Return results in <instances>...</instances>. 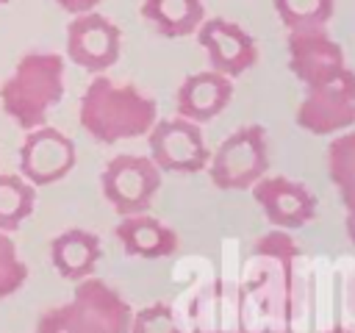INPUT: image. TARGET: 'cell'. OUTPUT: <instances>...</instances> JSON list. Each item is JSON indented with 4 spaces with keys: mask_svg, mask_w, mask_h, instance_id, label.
Returning a JSON list of instances; mask_svg holds the SVG:
<instances>
[{
    "mask_svg": "<svg viewBox=\"0 0 355 333\" xmlns=\"http://www.w3.org/2000/svg\"><path fill=\"white\" fill-rule=\"evenodd\" d=\"M155 119L158 105L150 94L139 92L133 83H114L105 75H94L78 103L80 128L100 144L147 136Z\"/></svg>",
    "mask_w": 355,
    "mask_h": 333,
    "instance_id": "cell-1",
    "label": "cell"
},
{
    "mask_svg": "<svg viewBox=\"0 0 355 333\" xmlns=\"http://www.w3.org/2000/svg\"><path fill=\"white\" fill-rule=\"evenodd\" d=\"M64 97V58L50 50L25 53L0 83L3 114L25 133L42 128Z\"/></svg>",
    "mask_w": 355,
    "mask_h": 333,
    "instance_id": "cell-2",
    "label": "cell"
},
{
    "mask_svg": "<svg viewBox=\"0 0 355 333\" xmlns=\"http://www.w3.org/2000/svg\"><path fill=\"white\" fill-rule=\"evenodd\" d=\"M133 319L130 302L103 278H83L75 283L64 305L44 311L36 333H128Z\"/></svg>",
    "mask_w": 355,
    "mask_h": 333,
    "instance_id": "cell-3",
    "label": "cell"
},
{
    "mask_svg": "<svg viewBox=\"0 0 355 333\" xmlns=\"http://www.w3.org/2000/svg\"><path fill=\"white\" fill-rule=\"evenodd\" d=\"M211 183L222 191H244L258 183L269 169V142L261 125L233 130L208 161Z\"/></svg>",
    "mask_w": 355,
    "mask_h": 333,
    "instance_id": "cell-4",
    "label": "cell"
},
{
    "mask_svg": "<svg viewBox=\"0 0 355 333\" xmlns=\"http://www.w3.org/2000/svg\"><path fill=\"white\" fill-rule=\"evenodd\" d=\"M100 189L119 216L144 214L161 189V169L153 164L150 155L122 153L103 166Z\"/></svg>",
    "mask_w": 355,
    "mask_h": 333,
    "instance_id": "cell-5",
    "label": "cell"
},
{
    "mask_svg": "<svg viewBox=\"0 0 355 333\" xmlns=\"http://www.w3.org/2000/svg\"><path fill=\"white\" fill-rule=\"evenodd\" d=\"M294 119L313 136H336L349 130L355 125V72L347 67L338 78L308 86Z\"/></svg>",
    "mask_w": 355,
    "mask_h": 333,
    "instance_id": "cell-6",
    "label": "cell"
},
{
    "mask_svg": "<svg viewBox=\"0 0 355 333\" xmlns=\"http://www.w3.org/2000/svg\"><path fill=\"white\" fill-rule=\"evenodd\" d=\"M147 147H150L153 164L161 172L194 175V172H202L211 161L200 125L183 117L155 119V125L147 133Z\"/></svg>",
    "mask_w": 355,
    "mask_h": 333,
    "instance_id": "cell-7",
    "label": "cell"
},
{
    "mask_svg": "<svg viewBox=\"0 0 355 333\" xmlns=\"http://www.w3.org/2000/svg\"><path fill=\"white\" fill-rule=\"evenodd\" d=\"M67 56L75 67L103 75L122 56V31L100 11L75 14L67 25Z\"/></svg>",
    "mask_w": 355,
    "mask_h": 333,
    "instance_id": "cell-8",
    "label": "cell"
},
{
    "mask_svg": "<svg viewBox=\"0 0 355 333\" xmlns=\"http://www.w3.org/2000/svg\"><path fill=\"white\" fill-rule=\"evenodd\" d=\"M288 69L308 89L338 78L347 69L344 47L327 33V28H297L286 39Z\"/></svg>",
    "mask_w": 355,
    "mask_h": 333,
    "instance_id": "cell-9",
    "label": "cell"
},
{
    "mask_svg": "<svg viewBox=\"0 0 355 333\" xmlns=\"http://www.w3.org/2000/svg\"><path fill=\"white\" fill-rule=\"evenodd\" d=\"M75 164H78V147L64 130L42 125L25 133L19 147V175L31 186L36 189L50 186L67 178Z\"/></svg>",
    "mask_w": 355,
    "mask_h": 333,
    "instance_id": "cell-10",
    "label": "cell"
},
{
    "mask_svg": "<svg viewBox=\"0 0 355 333\" xmlns=\"http://www.w3.org/2000/svg\"><path fill=\"white\" fill-rule=\"evenodd\" d=\"M197 42L205 50L208 67L227 78H239L258 64V44L252 33L230 19H202V25L197 28Z\"/></svg>",
    "mask_w": 355,
    "mask_h": 333,
    "instance_id": "cell-11",
    "label": "cell"
},
{
    "mask_svg": "<svg viewBox=\"0 0 355 333\" xmlns=\"http://www.w3.org/2000/svg\"><path fill=\"white\" fill-rule=\"evenodd\" d=\"M250 191L269 225L277 230H300L316 216V197L302 180H291L286 175H263L258 183H252Z\"/></svg>",
    "mask_w": 355,
    "mask_h": 333,
    "instance_id": "cell-12",
    "label": "cell"
},
{
    "mask_svg": "<svg viewBox=\"0 0 355 333\" xmlns=\"http://www.w3.org/2000/svg\"><path fill=\"white\" fill-rule=\"evenodd\" d=\"M230 100H233V78L208 67L202 72L183 78L175 94V108H178V117L202 125L219 117L230 105Z\"/></svg>",
    "mask_w": 355,
    "mask_h": 333,
    "instance_id": "cell-13",
    "label": "cell"
},
{
    "mask_svg": "<svg viewBox=\"0 0 355 333\" xmlns=\"http://www.w3.org/2000/svg\"><path fill=\"white\" fill-rule=\"evenodd\" d=\"M116 241L122 244L125 255L130 258H166L178 253V233L164 225L161 219L144 214H130L122 216L114 228Z\"/></svg>",
    "mask_w": 355,
    "mask_h": 333,
    "instance_id": "cell-14",
    "label": "cell"
},
{
    "mask_svg": "<svg viewBox=\"0 0 355 333\" xmlns=\"http://www.w3.org/2000/svg\"><path fill=\"white\" fill-rule=\"evenodd\" d=\"M103 255L100 236L83 228H69L50 241V264L67 280H83L94 275V266Z\"/></svg>",
    "mask_w": 355,
    "mask_h": 333,
    "instance_id": "cell-15",
    "label": "cell"
},
{
    "mask_svg": "<svg viewBox=\"0 0 355 333\" xmlns=\"http://www.w3.org/2000/svg\"><path fill=\"white\" fill-rule=\"evenodd\" d=\"M141 17L166 39H180L197 33L205 19L202 0H144Z\"/></svg>",
    "mask_w": 355,
    "mask_h": 333,
    "instance_id": "cell-16",
    "label": "cell"
},
{
    "mask_svg": "<svg viewBox=\"0 0 355 333\" xmlns=\"http://www.w3.org/2000/svg\"><path fill=\"white\" fill-rule=\"evenodd\" d=\"M327 175L344 203V211H355V130L336 133L327 144Z\"/></svg>",
    "mask_w": 355,
    "mask_h": 333,
    "instance_id": "cell-17",
    "label": "cell"
},
{
    "mask_svg": "<svg viewBox=\"0 0 355 333\" xmlns=\"http://www.w3.org/2000/svg\"><path fill=\"white\" fill-rule=\"evenodd\" d=\"M36 208V186L22 175L0 172V230L14 233Z\"/></svg>",
    "mask_w": 355,
    "mask_h": 333,
    "instance_id": "cell-18",
    "label": "cell"
},
{
    "mask_svg": "<svg viewBox=\"0 0 355 333\" xmlns=\"http://www.w3.org/2000/svg\"><path fill=\"white\" fill-rule=\"evenodd\" d=\"M280 22L288 31L297 28H327L336 0H272Z\"/></svg>",
    "mask_w": 355,
    "mask_h": 333,
    "instance_id": "cell-19",
    "label": "cell"
},
{
    "mask_svg": "<svg viewBox=\"0 0 355 333\" xmlns=\"http://www.w3.org/2000/svg\"><path fill=\"white\" fill-rule=\"evenodd\" d=\"M25 280H28V266L19 258L17 241L11 239V233L0 230V300L19 291Z\"/></svg>",
    "mask_w": 355,
    "mask_h": 333,
    "instance_id": "cell-20",
    "label": "cell"
},
{
    "mask_svg": "<svg viewBox=\"0 0 355 333\" xmlns=\"http://www.w3.org/2000/svg\"><path fill=\"white\" fill-rule=\"evenodd\" d=\"M128 333H186L175 319V311L166 302H153L141 311H133Z\"/></svg>",
    "mask_w": 355,
    "mask_h": 333,
    "instance_id": "cell-21",
    "label": "cell"
},
{
    "mask_svg": "<svg viewBox=\"0 0 355 333\" xmlns=\"http://www.w3.org/2000/svg\"><path fill=\"white\" fill-rule=\"evenodd\" d=\"M55 6H61L67 14H86V11H94L100 0H53Z\"/></svg>",
    "mask_w": 355,
    "mask_h": 333,
    "instance_id": "cell-22",
    "label": "cell"
},
{
    "mask_svg": "<svg viewBox=\"0 0 355 333\" xmlns=\"http://www.w3.org/2000/svg\"><path fill=\"white\" fill-rule=\"evenodd\" d=\"M344 228H347V236H349V241L355 247V211H347L344 214Z\"/></svg>",
    "mask_w": 355,
    "mask_h": 333,
    "instance_id": "cell-23",
    "label": "cell"
},
{
    "mask_svg": "<svg viewBox=\"0 0 355 333\" xmlns=\"http://www.w3.org/2000/svg\"><path fill=\"white\" fill-rule=\"evenodd\" d=\"M324 333H355V330H349V327H330V330H324Z\"/></svg>",
    "mask_w": 355,
    "mask_h": 333,
    "instance_id": "cell-24",
    "label": "cell"
},
{
    "mask_svg": "<svg viewBox=\"0 0 355 333\" xmlns=\"http://www.w3.org/2000/svg\"><path fill=\"white\" fill-rule=\"evenodd\" d=\"M255 333H291V330H275V327H263V330H255Z\"/></svg>",
    "mask_w": 355,
    "mask_h": 333,
    "instance_id": "cell-25",
    "label": "cell"
},
{
    "mask_svg": "<svg viewBox=\"0 0 355 333\" xmlns=\"http://www.w3.org/2000/svg\"><path fill=\"white\" fill-rule=\"evenodd\" d=\"M6 3H11V0H0V6H6Z\"/></svg>",
    "mask_w": 355,
    "mask_h": 333,
    "instance_id": "cell-26",
    "label": "cell"
}]
</instances>
